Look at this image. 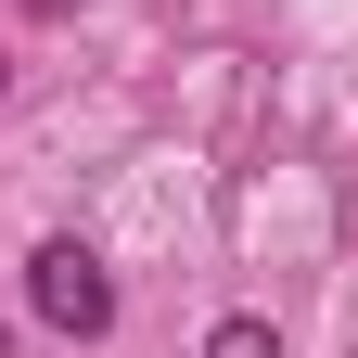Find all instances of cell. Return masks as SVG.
<instances>
[{
	"mask_svg": "<svg viewBox=\"0 0 358 358\" xmlns=\"http://www.w3.org/2000/svg\"><path fill=\"white\" fill-rule=\"evenodd\" d=\"M26 307H38L64 345H103V333H115V268L90 256V243H38V256H26Z\"/></svg>",
	"mask_w": 358,
	"mask_h": 358,
	"instance_id": "1",
	"label": "cell"
},
{
	"mask_svg": "<svg viewBox=\"0 0 358 358\" xmlns=\"http://www.w3.org/2000/svg\"><path fill=\"white\" fill-rule=\"evenodd\" d=\"M205 358H282V320H256V307H231V320L205 333Z\"/></svg>",
	"mask_w": 358,
	"mask_h": 358,
	"instance_id": "2",
	"label": "cell"
},
{
	"mask_svg": "<svg viewBox=\"0 0 358 358\" xmlns=\"http://www.w3.org/2000/svg\"><path fill=\"white\" fill-rule=\"evenodd\" d=\"M0 358H26V345H13V320H0Z\"/></svg>",
	"mask_w": 358,
	"mask_h": 358,
	"instance_id": "3",
	"label": "cell"
}]
</instances>
